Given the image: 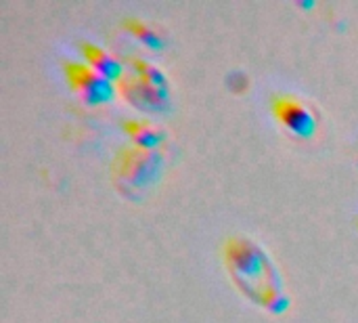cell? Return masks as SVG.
I'll use <instances>...</instances> for the list:
<instances>
[{
  "mask_svg": "<svg viewBox=\"0 0 358 323\" xmlns=\"http://www.w3.org/2000/svg\"><path fill=\"white\" fill-rule=\"evenodd\" d=\"M224 265L235 286L256 305L281 315L289 307V298L283 292V280L262 246L245 235H233L227 240Z\"/></svg>",
  "mask_w": 358,
  "mask_h": 323,
  "instance_id": "1",
  "label": "cell"
},
{
  "mask_svg": "<svg viewBox=\"0 0 358 323\" xmlns=\"http://www.w3.org/2000/svg\"><path fill=\"white\" fill-rule=\"evenodd\" d=\"M162 166L164 158L155 147H143L132 143L115 153L111 162V174L115 187L124 195L136 198L141 191L155 185L162 174Z\"/></svg>",
  "mask_w": 358,
  "mask_h": 323,
  "instance_id": "2",
  "label": "cell"
},
{
  "mask_svg": "<svg viewBox=\"0 0 358 323\" xmlns=\"http://www.w3.org/2000/svg\"><path fill=\"white\" fill-rule=\"evenodd\" d=\"M65 69V78L69 82V86L90 105L96 103H107L113 99L115 95V84L113 80L105 78L103 74H99L94 67H90L88 63H78V61H67L63 65Z\"/></svg>",
  "mask_w": 358,
  "mask_h": 323,
  "instance_id": "3",
  "label": "cell"
},
{
  "mask_svg": "<svg viewBox=\"0 0 358 323\" xmlns=\"http://www.w3.org/2000/svg\"><path fill=\"white\" fill-rule=\"evenodd\" d=\"M117 92L134 107L143 111H166L170 107V95L168 88L155 86L153 82L136 76V74H122L117 78Z\"/></svg>",
  "mask_w": 358,
  "mask_h": 323,
  "instance_id": "4",
  "label": "cell"
},
{
  "mask_svg": "<svg viewBox=\"0 0 358 323\" xmlns=\"http://www.w3.org/2000/svg\"><path fill=\"white\" fill-rule=\"evenodd\" d=\"M273 114L279 124H283L289 132L302 139H310L317 132V116L315 111L294 95H275L271 101Z\"/></svg>",
  "mask_w": 358,
  "mask_h": 323,
  "instance_id": "5",
  "label": "cell"
},
{
  "mask_svg": "<svg viewBox=\"0 0 358 323\" xmlns=\"http://www.w3.org/2000/svg\"><path fill=\"white\" fill-rule=\"evenodd\" d=\"M80 50H82L86 63H88L90 67H94L99 74H103L105 78L117 82V78L124 74L120 61L113 59L105 48H101V46H96V44H92V42H80Z\"/></svg>",
  "mask_w": 358,
  "mask_h": 323,
  "instance_id": "6",
  "label": "cell"
},
{
  "mask_svg": "<svg viewBox=\"0 0 358 323\" xmlns=\"http://www.w3.org/2000/svg\"><path fill=\"white\" fill-rule=\"evenodd\" d=\"M122 128H124V132L136 145H143V147H155L157 149V145L166 137V132L159 126H155L153 122H149V120H134V118H130V120L122 122Z\"/></svg>",
  "mask_w": 358,
  "mask_h": 323,
  "instance_id": "7",
  "label": "cell"
},
{
  "mask_svg": "<svg viewBox=\"0 0 358 323\" xmlns=\"http://www.w3.org/2000/svg\"><path fill=\"white\" fill-rule=\"evenodd\" d=\"M122 27L132 34L134 38H138L145 46H149L151 50H162L166 46V38L164 34H159L153 25H149L147 21H141L136 17H126L122 21Z\"/></svg>",
  "mask_w": 358,
  "mask_h": 323,
  "instance_id": "8",
  "label": "cell"
},
{
  "mask_svg": "<svg viewBox=\"0 0 358 323\" xmlns=\"http://www.w3.org/2000/svg\"><path fill=\"white\" fill-rule=\"evenodd\" d=\"M128 65L132 67V74H136V76L153 82L155 86L168 88V80H166L164 71L157 65H153V63H149V61H145L141 57H128Z\"/></svg>",
  "mask_w": 358,
  "mask_h": 323,
  "instance_id": "9",
  "label": "cell"
},
{
  "mask_svg": "<svg viewBox=\"0 0 358 323\" xmlns=\"http://www.w3.org/2000/svg\"><path fill=\"white\" fill-rule=\"evenodd\" d=\"M250 84H252L250 76H248L245 71H241V69H235V71H231V74L227 76V86H229V90L235 92V95L245 92V90L250 88Z\"/></svg>",
  "mask_w": 358,
  "mask_h": 323,
  "instance_id": "10",
  "label": "cell"
}]
</instances>
